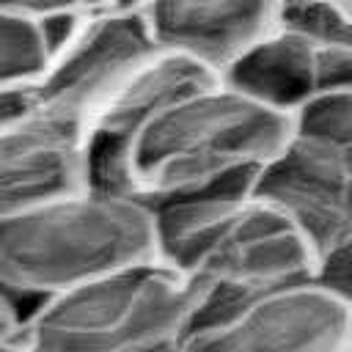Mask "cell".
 Here are the masks:
<instances>
[{
	"label": "cell",
	"mask_w": 352,
	"mask_h": 352,
	"mask_svg": "<svg viewBox=\"0 0 352 352\" xmlns=\"http://www.w3.org/2000/svg\"><path fill=\"white\" fill-rule=\"evenodd\" d=\"M250 182L253 173H239L143 198L154 217L157 258L204 289L192 324L214 322L270 289L316 275L302 234L256 195Z\"/></svg>",
	"instance_id": "cell-1"
},
{
	"label": "cell",
	"mask_w": 352,
	"mask_h": 352,
	"mask_svg": "<svg viewBox=\"0 0 352 352\" xmlns=\"http://www.w3.org/2000/svg\"><path fill=\"white\" fill-rule=\"evenodd\" d=\"M146 258L154 217L135 192L85 184L0 220V286L22 302Z\"/></svg>",
	"instance_id": "cell-2"
},
{
	"label": "cell",
	"mask_w": 352,
	"mask_h": 352,
	"mask_svg": "<svg viewBox=\"0 0 352 352\" xmlns=\"http://www.w3.org/2000/svg\"><path fill=\"white\" fill-rule=\"evenodd\" d=\"M292 135V116L212 80L132 135L124 179L140 198L256 173Z\"/></svg>",
	"instance_id": "cell-3"
},
{
	"label": "cell",
	"mask_w": 352,
	"mask_h": 352,
	"mask_svg": "<svg viewBox=\"0 0 352 352\" xmlns=\"http://www.w3.org/2000/svg\"><path fill=\"white\" fill-rule=\"evenodd\" d=\"M204 289L160 258L47 294L22 314V352H173Z\"/></svg>",
	"instance_id": "cell-4"
},
{
	"label": "cell",
	"mask_w": 352,
	"mask_h": 352,
	"mask_svg": "<svg viewBox=\"0 0 352 352\" xmlns=\"http://www.w3.org/2000/svg\"><path fill=\"white\" fill-rule=\"evenodd\" d=\"M352 300L316 275L270 289L242 308L192 324L173 352H349Z\"/></svg>",
	"instance_id": "cell-5"
},
{
	"label": "cell",
	"mask_w": 352,
	"mask_h": 352,
	"mask_svg": "<svg viewBox=\"0 0 352 352\" xmlns=\"http://www.w3.org/2000/svg\"><path fill=\"white\" fill-rule=\"evenodd\" d=\"M154 50L160 47L140 11H91L80 33L50 58L30 99L85 124L102 99Z\"/></svg>",
	"instance_id": "cell-6"
},
{
	"label": "cell",
	"mask_w": 352,
	"mask_h": 352,
	"mask_svg": "<svg viewBox=\"0 0 352 352\" xmlns=\"http://www.w3.org/2000/svg\"><path fill=\"white\" fill-rule=\"evenodd\" d=\"M88 184V129L30 104L0 126V220Z\"/></svg>",
	"instance_id": "cell-7"
},
{
	"label": "cell",
	"mask_w": 352,
	"mask_h": 352,
	"mask_svg": "<svg viewBox=\"0 0 352 352\" xmlns=\"http://www.w3.org/2000/svg\"><path fill=\"white\" fill-rule=\"evenodd\" d=\"M280 0H151L143 8L157 47L220 72L278 25Z\"/></svg>",
	"instance_id": "cell-8"
},
{
	"label": "cell",
	"mask_w": 352,
	"mask_h": 352,
	"mask_svg": "<svg viewBox=\"0 0 352 352\" xmlns=\"http://www.w3.org/2000/svg\"><path fill=\"white\" fill-rule=\"evenodd\" d=\"M217 80L292 116L300 104L316 96V38L278 22L239 52Z\"/></svg>",
	"instance_id": "cell-9"
},
{
	"label": "cell",
	"mask_w": 352,
	"mask_h": 352,
	"mask_svg": "<svg viewBox=\"0 0 352 352\" xmlns=\"http://www.w3.org/2000/svg\"><path fill=\"white\" fill-rule=\"evenodd\" d=\"M50 63L38 19L0 6V91L30 94Z\"/></svg>",
	"instance_id": "cell-10"
},
{
	"label": "cell",
	"mask_w": 352,
	"mask_h": 352,
	"mask_svg": "<svg viewBox=\"0 0 352 352\" xmlns=\"http://www.w3.org/2000/svg\"><path fill=\"white\" fill-rule=\"evenodd\" d=\"M22 314H25L22 300L14 297L8 289L0 286V344L11 341L16 336L19 322H22Z\"/></svg>",
	"instance_id": "cell-11"
},
{
	"label": "cell",
	"mask_w": 352,
	"mask_h": 352,
	"mask_svg": "<svg viewBox=\"0 0 352 352\" xmlns=\"http://www.w3.org/2000/svg\"><path fill=\"white\" fill-rule=\"evenodd\" d=\"M30 104V94H14V91H0V126L22 113Z\"/></svg>",
	"instance_id": "cell-12"
},
{
	"label": "cell",
	"mask_w": 352,
	"mask_h": 352,
	"mask_svg": "<svg viewBox=\"0 0 352 352\" xmlns=\"http://www.w3.org/2000/svg\"><path fill=\"white\" fill-rule=\"evenodd\" d=\"M148 3H151V0H113L110 8H116V11H140V14H143V8H146Z\"/></svg>",
	"instance_id": "cell-13"
},
{
	"label": "cell",
	"mask_w": 352,
	"mask_h": 352,
	"mask_svg": "<svg viewBox=\"0 0 352 352\" xmlns=\"http://www.w3.org/2000/svg\"><path fill=\"white\" fill-rule=\"evenodd\" d=\"M322 3H330V6H336V8L346 11V14H352V0H322Z\"/></svg>",
	"instance_id": "cell-14"
},
{
	"label": "cell",
	"mask_w": 352,
	"mask_h": 352,
	"mask_svg": "<svg viewBox=\"0 0 352 352\" xmlns=\"http://www.w3.org/2000/svg\"><path fill=\"white\" fill-rule=\"evenodd\" d=\"M0 352H22V349H19V344H16V336H14L11 341H6V344H0Z\"/></svg>",
	"instance_id": "cell-15"
}]
</instances>
